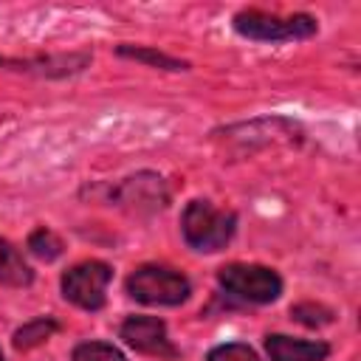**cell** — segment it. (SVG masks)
Returning a JSON list of instances; mask_svg holds the SVG:
<instances>
[{"instance_id": "cell-1", "label": "cell", "mask_w": 361, "mask_h": 361, "mask_svg": "<svg viewBox=\"0 0 361 361\" xmlns=\"http://www.w3.org/2000/svg\"><path fill=\"white\" fill-rule=\"evenodd\" d=\"M234 226H237V217L231 212H223V209H214L209 200H192L180 217V228H183V237L192 248L197 251H220L231 234H234Z\"/></svg>"}, {"instance_id": "cell-2", "label": "cell", "mask_w": 361, "mask_h": 361, "mask_svg": "<svg viewBox=\"0 0 361 361\" xmlns=\"http://www.w3.org/2000/svg\"><path fill=\"white\" fill-rule=\"evenodd\" d=\"M127 293L144 305H180L189 296V279L164 265H141L127 276Z\"/></svg>"}, {"instance_id": "cell-3", "label": "cell", "mask_w": 361, "mask_h": 361, "mask_svg": "<svg viewBox=\"0 0 361 361\" xmlns=\"http://www.w3.org/2000/svg\"><path fill=\"white\" fill-rule=\"evenodd\" d=\"M234 28L243 37L262 39V42H285V39H305L316 34V20L307 14H265V11H240L234 17Z\"/></svg>"}, {"instance_id": "cell-4", "label": "cell", "mask_w": 361, "mask_h": 361, "mask_svg": "<svg viewBox=\"0 0 361 361\" xmlns=\"http://www.w3.org/2000/svg\"><path fill=\"white\" fill-rule=\"evenodd\" d=\"M220 285L245 299V302H257V305H265V302H274L279 293H282V279L276 271L265 268V265H245V262H231V265H223L220 274H217Z\"/></svg>"}, {"instance_id": "cell-5", "label": "cell", "mask_w": 361, "mask_h": 361, "mask_svg": "<svg viewBox=\"0 0 361 361\" xmlns=\"http://www.w3.org/2000/svg\"><path fill=\"white\" fill-rule=\"evenodd\" d=\"M110 282V268L104 262H79L62 276V293L68 302L85 307V310H99L104 305V290Z\"/></svg>"}, {"instance_id": "cell-6", "label": "cell", "mask_w": 361, "mask_h": 361, "mask_svg": "<svg viewBox=\"0 0 361 361\" xmlns=\"http://www.w3.org/2000/svg\"><path fill=\"white\" fill-rule=\"evenodd\" d=\"M121 338L135 347L138 353L147 355H161V358H175L178 350L166 338V324L155 316H133L121 324Z\"/></svg>"}, {"instance_id": "cell-7", "label": "cell", "mask_w": 361, "mask_h": 361, "mask_svg": "<svg viewBox=\"0 0 361 361\" xmlns=\"http://www.w3.org/2000/svg\"><path fill=\"white\" fill-rule=\"evenodd\" d=\"M265 350L271 361H324L330 347L324 341H302L290 336H268Z\"/></svg>"}, {"instance_id": "cell-8", "label": "cell", "mask_w": 361, "mask_h": 361, "mask_svg": "<svg viewBox=\"0 0 361 361\" xmlns=\"http://www.w3.org/2000/svg\"><path fill=\"white\" fill-rule=\"evenodd\" d=\"M31 279H34V274L25 265V259L20 257V251L8 240H0V282L3 285H14V288H23Z\"/></svg>"}, {"instance_id": "cell-9", "label": "cell", "mask_w": 361, "mask_h": 361, "mask_svg": "<svg viewBox=\"0 0 361 361\" xmlns=\"http://www.w3.org/2000/svg\"><path fill=\"white\" fill-rule=\"evenodd\" d=\"M118 54L121 56H130V59H138V62H149L155 68H166V71H183L186 62L175 59V56H166L161 51H152V48H133V45H118Z\"/></svg>"}, {"instance_id": "cell-10", "label": "cell", "mask_w": 361, "mask_h": 361, "mask_svg": "<svg viewBox=\"0 0 361 361\" xmlns=\"http://www.w3.org/2000/svg\"><path fill=\"white\" fill-rule=\"evenodd\" d=\"M54 330H56V324L51 319H37V322H31V324H25L14 333V347L17 350H31V347L42 344Z\"/></svg>"}, {"instance_id": "cell-11", "label": "cell", "mask_w": 361, "mask_h": 361, "mask_svg": "<svg viewBox=\"0 0 361 361\" xmlns=\"http://www.w3.org/2000/svg\"><path fill=\"white\" fill-rule=\"evenodd\" d=\"M28 248L31 254H37L39 259H56L62 254V240L48 231V228H37L31 237H28Z\"/></svg>"}, {"instance_id": "cell-12", "label": "cell", "mask_w": 361, "mask_h": 361, "mask_svg": "<svg viewBox=\"0 0 361 361\" xmlns=\"http://www.w3.org/2000/svg\"><path fill=\"white\" fill-rule=\"evenodd\" d=\"M73 361H127L113 344L104 341H87L73 350Z\"/></svg>"}, {"instance_id": "cell-13", "label": "cell", "mask_w": 361, "mask_h": 361, "mask_svg": "<svg viewBox=\"0 0 361 361\" xmlns=\"http://www.w3.org/2000/svg\"><path fill=\"white\" fill-rule=\"evenodd\" d=\"M290 316H293L296 322L307 324V327H322V324H330V322H333V313H330L327 307H322V305H313V302L296 305V307L290 310Z\"/></svg>"}, {"instance_id": "cell-14", "label": "cell", "mask_w": 361, "mask_h": 361, "mask_svg": "<svg viewBox=\"0 0 361 361\" xmlns=\"http://www.w3.org/2000/svg\"><path fill=\"white\" fill-rule=\"evenodd\" d=\"M206 361H259L248 344H220L209 353Z\"/></svg>"}, {"instance_id": "cell-15", "label": "cell", "mask_w": 361, "mask_h": 361, "mask_svg": "<svg viewBox=\"0 0 361 361\" xmlns=\"http://www.w3.org/2000/svg\"><path fill=\"white\" fill-rule=\"evenodd\" d=\"M0 361H3V355H0Z\"/></svg>"}]
</instances>
